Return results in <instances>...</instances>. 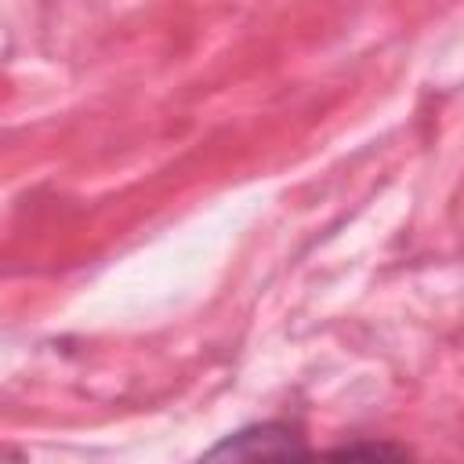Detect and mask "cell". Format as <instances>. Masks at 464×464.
I'll return each mask as SVG.
<instances>
[{
    "mask_svg": "<svg viewBox=\"0 0 464 464\" xmlns=\"http://www.w3.org/2000/svg\"><path fill=\"white\" fill-rule=\"evenodd\" d=\"M199 464H312L308 439L286 420H265L239 428L203 453Z\"/></svg>",
    "mask_w": 464,
    "mask_h": 464,
    "instance_id": "cell-1",
    "label": "cell"
},
{
    "mask_svg": "<svg viewBox=\"0 0 464 464\" xmlns=\"http://www.w3.org/2000/svg\"><path fill=\"white\" fill-rule=\"evenodd\" d=\"M413 453L399 442H388V439H366V442H352V446H341L334 453H326L323 464H410Z\"/></svg>",
    "mask_w": 464,
    "mask_h": 464,
    "instance_id": "cell-2",
    "label": "cell"
}]
</instances>
